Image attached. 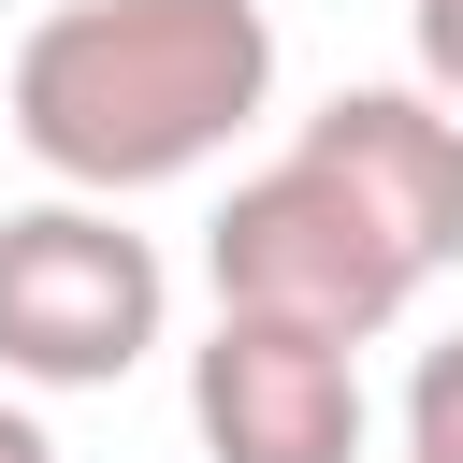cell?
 I'll return each mask as SVG.
<instances>
[{
    "instance_id": "cell-1",
    "label": "cell",
    "mask_w": 463,
    "mask_h": 463,
    "mask_svg": "<svg viewBox=\"0 0 463 463\" xmlns=\"http://www.w3.org/2000/svg\"><path fill=\"white\" fill-rule=\"evenodd\" d=\"M260 101H275L260 0H58V14H29L14 72H0L14 145L87 203L203 174L232 130H260Z\"/></svg>"
},
{
    "instance_id": "cell-2",
    "label": "cell",
    "mask_w": 463,
    "mask_h": 463,
    "mask_svg": "<svg viewBox=\"0 0 463 463\" xmlns=\"http://www.w3.org/2000/svg\"><path fill=\"white\" fill-rule=\"evenodd\" d=\"M203 275H217V304H246V318H304V333H347V347H376L434 275L347 203V174H318L304 145H275L260 174H232V203L203 217Z\"/></svg>"
},
{
    "instance_id": "cell-3",
    "label": "cell",
    "mask_w": 463,
    "mask_h": 463,
    "mask_svg": "<svg viewBox=\"0 0 463 463\" xmlns=\"http://www.w3.org/2000/svg\"><path fill=\"white\" fill-rule=\"evenodd\" d=\"M159 318H174V275L116 203L58 188L0 217V376L14 391H116L159 347Z\"/></svg>"
},
{
    "instance_id": "cell-4",
    "label": "cell",
    "mask_w": 463,
    "mask_h": 463,
    "mask_svg": "<svg viewBox=\"0 0 463 463\" xmlns=\"http://www.w3.org/2000/svg\"><path fill=\"white\" fill-rule=\"evenodd\" d=\"M362 347L304 333V318H246L217 304V333L188 347V434L217 463H362Z\"/></svg>"
},
{
    "instance_id": "cell-5",
    "label": "cell",
    "mask_w": 463,
    "mask_h": 463,
    "mask_svg": "<svg viewBox=\"0 0 463 463\" xmlns=\"http://www.w3.org/2000/svg\"><path fill=\"white\" fill-rule=\"evenodd\" d=\"M289 145H304L318 174H347V203H362L420 275L463 260V101H434V87H333Z\"/></svg>"
},
{
    "instance_id": "cell-6",
    "label": "cell",
    "mask_w": 463,
    "mask_h": 463,
    "mask_svg": "<svg viewBox=\"0 0 463 463\" xmlns=\"http://www.w3.org/2000/svg\"><path fill=\"white\" fill-rule=\"evenodd\" d=\"M405 449L463 463V333H434V347H420V376H405Z\"/></svg>"
},
{
    "instance_id": "cell-7",
    "label": "cell",
    "mask_w": 463,
    "mask_h": 463,
    "mask_svg": "<svg viewBox=\"0 0 463 463\" xmlns=\"http://www.w3.org/2000/svg\"><path fill=\"white\" fill-rule=\"evenodd\" d=\"M405 43H420V87L463 101V0H405Z\"/></svg>"
},
{
    "instance_id": "cell-8",
    "label": "cell",
    "mask_w": 463,
    "mask_h": 463,
    "mask_svg": "<svg viewBox=\"0 0 463 463\" xmlns=\"http://www.w3.org/2000/svg\"><path fill=\"white\" fill-rule=\"evenodd\" d=\"M0 463H58V434H43L29 405H14V376H0Z\"/></svg>"
},
{
    "instance_id": "cell-9",
    "label": "cell",
    "mask_w": 463,
    "mask_h": 463,
    "mask_svg": "<svg viewBox=\"0 0 463 463\" xmlns=\"http://www.w3.org/2000/svg\"><path fill=\"white\" fill-rule=\"evenodd\" d=\"M405 463H434V449H405Z\"/></svg>"
}]
</instances>
